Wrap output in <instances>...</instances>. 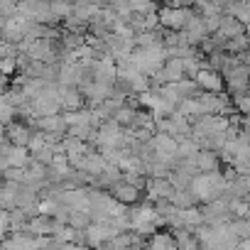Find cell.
Returning <instances> with one entry per match:
<instances>
[{
  "mask_svg": "<svg viewBox=\"0 0 250 250\" xmlns=\"http://www.w3.org/2000/svg\"><path fill=\"white\" fill-rule=\"evenodd\" d=\"M189 189H191V194L196 196L199 204H208V201H213V199H218V196L226 194L228 182H226L223 172L218 169V172H208V174H196L191 179V187Z\"/></svg>",
  "mask_w": 250,
  "mask_h": 250,
  "instance_id": "cell-1",
  "label": "cell"
},
{
  "mask_svg": "<svg viewBox=\"0 0 250 250\" xmlns=\"http://www.w3.org/2000/svg\"><path fill=\"white\" fill-rule=\"evenodd\" d=\"M223 83L226 88L230 91V96H245L248 93V86H250V69L240 62V64H233L228 69H223Z\"/></svg>",
  "mask_w": 250,
  "mask_h": 250,
  "instance_id": "cell-2",
  "label": "cell"
},
{
  "mask_svg": "<svg viewBox=\"0 0 250 250\" xmlns=\"http://www.w3.org/2000/svg\"><path fill=\"white\" fill-rule=\"evenodd\" d=\"M160 15V27L162 30H174L182 32L184 25L189 22V18L194 15V8H174V5H165L157 10Z\"/></svg>",
  "mask_w": 250,
  "mask_h": 250,
  "instance_id": "cell-3",
  "label": "cell"
},
{
  "mask_svg": "<svg viewBox=\"0 0 250 250\" xmlns=\"http://www.w3.org/2000/svg\"><path fill=\"white\" fill-rule=\"evenodd\" d=\"M147 143H150L152 155H155L157 160H162V162H167V165H172V162L177 160V150H179L177 138H172V135H167V133H155Z\"/></svg>",
  "mask_w": 250,
  "mask_h": 250,
  "instance_id": "cell-4",
  "label": "cell"
},
{
  "mask_svg": "<svg viewBox=\"0 0 250 250\" xmlns=\"http://www.w3.org/2000/svg\"><path fill=\"white\" fill-rule=\"evenodd\" d=\"M108 194H110L115 201L125 204V206H135V204H140V199L145 196V191H140L138 187L128 184L125 179H120V182L110 184V187H108Z\"/></svg>",
  "mask_w": 250,
  "mask_h": 250,
  "instance_id": "cell-5",
  "label": "cell"
},
{
  "mask_svg": "<svg viewBox=\"0 0 250 250\" xmlns=\"http://www.w3.org/2000/svg\"><path fill=\"white\" fill-rule=\"evenodd\" d=\"M182 79H187V76H184L182 59L169 57V59L165 62V66H162L150 81H152V86H165V83H177V81H182Z\"/></svg>",
  "mask_w": 250,
  "mask_h": 250,
  "instance_id": "cell-6",
  "label": "cell"
},
{
  "mask_svg": "<svg viewBox=\"0 0 250 250\" xmlns=\"http://www.w3.org/2000/svg\"><path fill=\"white\" fill-rule=\"evenodd\" d=\"M105 47H108V52H110V57L115 62H123V59H128L133 54L135 42H133V37H120V35H113L110 32L105 37Z\"/></svg>",
  "mask_w": 250,
  "mask_h": 250,
  "instance_id": "cell-7",
  "label": "cell"
},
{
  "mask_svg": "<svg viewBox=\"0 0 250 250\" xmlns=\"http://www.w3.org/2000/svg\"><path fill=\"white\" fill-rule=\"evenodd\" d=\"M79 91L83 93V98H86L91 105H98V103H103L105 98H110V96H113V86L101 83V81H96V79H91V81L81 83V86H79Z\"/></svg>",
  "mask_w": 250,
  "mask_h": 250,
  "instance_id": "cell-8",
  "label": "cell"
},
{
  "mask_svg": "<svg viewBox=\"0 0 250 250\" xmlns=\"http://www.w3.org/2000/svg\"><path fill=\"white\" fill-rule=\"evenodd\" d=\"M194 81H196V86L201 88V91H206V93H223V76H221V71H211V69H201L196 76H194Z\"/></svg>",
  "mask_w": 250,
  "mask_h": 250,
  "instance_id": "cell-9",
  "label": "cell"
},
{
  "mask_svg": "<svg viewBox=\"0 0 250 250\" xmlns=\"http://www.w3.org/2000/svg\"><path fill=\"white\" fill-rule=\"evenodd\" d=\"M174 194V187L169 179H147V187H145V196L150 204L160 201V199H169Z\"/></svg>",
  "mask_w": 250,
  "mask_h": 250,
  "instance_id": "cell-10",
  "label": "cell"
},
{
  "mask_svg": "<svg viewBox=\"0 0 250 250\" xmlns=\"http://www.w3.org/2000/svg\"><path fill=\"white\" fill-rule=\"evenodd\" d=\"M194 165H196V172H199V174L218 172V169H221V157H218V152L199 150V152L194 155Z\"/></svg>",
  "mask_w": 250,
  "mask_h": 250,
  "instance_id": "cell-11",
  "label": "cell"
},
{
  "mask_svg": "<svg viewBox=\"0 0 250 250\" xmlns=\"http://www.w3.org/2000/svg\"><path fill=\"white\" fill-rule=\"evenodd\" d=\"M243 32H245V25H243V22H238V20L230 18L228 13L221 15V25H218V32H216L218 40L228 42V40H233V37H238V35H243Z\"/></svg>",
  "mask_w": 250,
  "mask_h": 250,
  "instance_id": "cell-12",
  "label": "cell"
},
{
  "mask_svg": "<svg viewBox=\"0 0 250 250\" xmlns=\"http://www.w3.org/2000/svg\"><path fill=\"white\" fill-rule=\"evenodd\" d=\"M59 103H62L66 110H83L86 98H83V93H81L79 88H74V86H64L62 93H59Z\"/></svg>",
  "mask_w": 250,
  "mask_h": 250,
  "instance_id": "cell-13",
  "label": "cell"
},
{
  "mask_svg": "<svg viewBox=\"0 0 250 250\" xmlns=\"http://www.w3.org/2000/svg\"><path fill=\"white\" fill-rule=\"evenodd\" d=\"M108 167V160L98 152V150H91L86 157H83V165H81V172L91 174V177H98L103 169Z\"/></svg>",
  "mask_w": 250,
  "mask_h": 250,
  "instance_id": "cell-14",
  "label": "cell"
},
{
  "mask_svg": "<svg viewBox=\"0 0 250 250\" xmlns=\"http://www.w3.org/2000/svg\"><path fill=\"white\" fill-rule=\"evenodd\" d=\"M172 235H174L179 250H204L201 243H199V238L191 230H187V228H177V230H172Z\"/></svg>",
  "mask_w": 250,
  "mask_h": 250,
  "instance_id": "cell-15",
  "label": "cell"
},
{
  "mask_svg": "<svg viewBox=\"0 0 250 250\" xmlns=\"http://www.w3.org/2000/svg\"><path fill=\"white\" fill-rule=\"evenodd\" d=\"M147 250H179V248H177V240H174L172 233H162V230H157L155 235H150V240H147Z\"/></svg>",
  "mask_w": 250,
  "mask_h": 250,
  "instance_id": "cell-16",
  "label": "cell"
},
{
  "mask_svg": "<svg viewBox=\"0 0 250 250\" xmlns=\"http://www.w3.org/2000/svg\"><path fill=\"white\" fill-rule=\"evenodd\" d=\"M135 113H138V108H135V105L125 103V105H120V108L113 113V120L120 125V128H130L133 120H135Z\"/></svg>",
  "mask_w": 250,
  "mask_h": 250,
  "instance_id": "cell-17",
  "label": "cell"
},
{
  "mask_svg": "<svg viewBox=\"0 0 250 250\" xmlns=\"http://www.w3.org/2000/svg\"><path fill=\"white\" fill-rule=\"evenodd\" d=\"M169 201H172L177 208H191V206L199 204L196 196L191 194V189H174V194L169 196Z\"/></svg>",
  "mask_w": 250,
  "mask_h": 250,
  "instance_id": "cell-18",
  "label": "cell"
},
{
  "mask_svg": "<svg viewBox=\"0 0 250 250\" xmlns=\"http://www.w3.org/2000/svg\"><path fill=\"white\" fill-rule=\"evenodd\" d=\"M174 91H177V96L184 101V98H196L199 93H201V88L196 86V81L194 79H182V81H177L174 83Z\"/></svg>",
  "mask_w": 250,
  "mask_h": 250,
  "instance_id": "cell-19",
  "label": "cell"
},
{
  "mask_svg": "<svg viewBox=\"0 0 250 250\" xmlns=\"http://www.w3.org/2000/svg\"><path fill=\"white\" fill-rule=\"evenodd\" d=\"M250 49V37L243 32V35H238V37H233V40H228L226 44H223V52H228V54H243V52H248Z\"/></svg>",
  "mask_w": 250,
  "mask_h": 250,
  "instance_id": "cell-20",
  "label": "cell"
},
{
  "mask_svg": "<svg viewBox=\"0 0 250 250\" xmlns=\"http://www.w3.org/2000/svg\"><path fill=\"white\" fill-rule=\"evenodd\" d=\"M66 223L71 226V228H76V230H86L93 221H91V216H88V211H69V218H66Z\"/></svg>",
  "mask_w": 250,
  "mask_h": 250,
  "instance_id": "cell-21",
  "label": "cell"
},
{
  "mask_svg": "<svg viewBox=\"0 0 250 250\" xmlns=\"http://www.w3.org/2000/svg\"><path fill=\"white\" fill-rule=\"evenodd\" d=\"M30 230L37 233V235H52V233H54V218H52V216L35 218V221L30 223Z\"/></svg>",
  "mask_w": 250,
  "mask_h": 250,
  "instance_id": "cell-22",
  "label": "cell"
},
{
  "mask_svg": "<svg viewBox=\"0 0 250 250\" xmlns=\"http://www.w3.org/2000/svg\"><path fill=\"white\" fill-rule=\"evenodd\" d=\"M233 103H235V108H238L240 115H248V113H250V93H245V96H233Z\"/></svg>",
  "mask_w": 250,
  "mask_h": 250,
  "instance_id": "cell-23",
  "label": "cell"
},
{
  "mask_svg": "<svg viewBox=\"0 0 250 250\" xmlns=\"http://www.w3.org/2000/svg\"><path fill=\"white\" fill-rule=\"evenodd\" d=\"M10 138H13L18 145H25V143L30 140V133H27L25 128H10Z\"/></svg>",
  "mask_w": 250,
  "mask_h": 250,
  "instance_id": "cell-24",
  "label": "cell"
},
{
  "mask_svg": "<svg viewBox=\"0 0 250 250\" xmlns=\"http://www.w3.org/2000/svg\"><path fill=\"white\" fill-rule=\"evenodd\" d=\"M235 250H250V238L248 240H238V248Z\"/></svg>",
  "mask_w": 250,
  "mask_h": 250,
  "instance_id": "cell-25",
  "label": "cell"
},
{
  "mask_svg": "<svg viewBox=\"0 0 250 250\" xmlns=\"http://www.w3.org/2000/svg\"><path fill=\"white\" fill-rule=\"evenodd\" d=\"M157 3H160V5H172L174 0H157Z\"/></svg>",
  "mask_w": 250,
  "mask_h": 250,
  "instance_id": "cell-26",
  "label": "cell"
},
{
  "mask_svg": "<svg viewBox=\"0 0 250 250\" xmlns=\"http://www.w3.org/2000/svg\"><path fill=\"white\" fill-rule=\"evenodd\" d=\"M248 115H250V113H248Z\"/></svg>",
  "mask_w": 250,
  "mask_h": 250,
  "instance_id": "cell-27",
  "label": "cell"
}]
</instances>
